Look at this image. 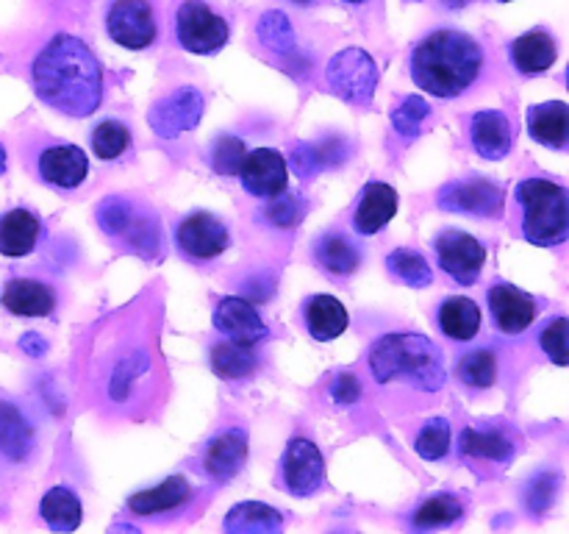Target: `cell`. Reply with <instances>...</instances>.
<instances>
[{
	"label": "cell",
	"mask_w": 569,
	"mask_h": 534,
	"mask_svg": "<svg viewBox=\"0 0 569 534\" xmlns=\"http://www.w3.org/2000/svg\"><path fill=\"white\" fill-rule=\"evenodd\" d=\"M567 332H569L567 317H556V320H550L548 326L542 328V334H539V345H542L545 354H548L550 359H553L559 367H565L569 362V356H567Z\"/></svg>",
	"instance_id": "obj_43"
},
{
	"label": "cell",
	"mask_w": 569,
	"mask_h": 534,
	"mask_svg": "<svg viewBox=\"0 0 569 534\" xmlns=\"http://www.w3.org/2000/svg\"><path fill=\"white\" fill-rule=\"evenodd\" d=\"M470 139L478 156L489 161H500L509 156L511 142H515V131H511V120L503 111L483 109L476 111L470 120Z\"/></svg>",
	"instance_id": "obj_17"
},
{
	"label": "cell",
	"mask_w": 569,
	"mask_h": 534,
	"mask_svg": "<svg viewBox=\"0 0 569 534\" xmlns=\"http://www.w3.org/2000/svg\"><path fill=\"white\" fill-rule=\"evenodd\" d=\"M176 243L189 259L209 261L226 254L228 245H231V234H228L226 222L211 211H192L178 226Z\"/></svg>",
	"instance_id": "obj_10"
},
{
	"label": "cell",
	"mask_w": 569,
	"mask_h": 534,
	"mask_svg": "<svg viewBox=\"0 0 569 534\" xmlns=\"http://www.w3.org/2000/svg\"><path fill=\"white\" fill-rule=\"evenodd\" d=\"M244 462H248V434L242 428H228V432L217 434L203 456L206 473L217 482H228L237 476Z\"/></svg>",
	"instance_id": "obj_19"
},
{
	"label": "cell",
	"mask_w": 569,
	"mask_h": 534,
	"mask_svg": "<svg viewBox=\"0 0 569 534\" xmlns=\"http://www.w3.org/2000/svg\"><path fill=\"white\" fill-rule=\"evenodd\" d=\"M281 473L289 493L300 495V498H303V495H315L317 490L322 487V478H326V459H322V451L306 437L289 439L281 459Z\"/></svg>",
	"instance_id": "obj_11"
},
{
	"label": "cell",
	"mask_w": 569,
	"mask_h": 534,
	"mask_svg": "<svg viewBox=\"0 0 569 534\" xmlns=\"http://www.w3.org/2000/svg\"><path fill=\"white\" fill-rule=\"evenodd\" d=\"M131 148V131L117 120H103L92 131V150L103 161L120 159Z\"/></svg>",
	"instance_id": "obj_36"
},
{
	"label": "cell",
	"mask_w": 569,
	"mask_h": 534,
	"mask_svg": "<svg viewBox=\"0 0 569 534\" xmlns=\"http://www.w3.org/2000/svg\"><path fill=\"white\" fill-rule=\"evenodd\" d=\"M281 526V512L261 501H242L226 515V532L231 534H272Z\"/></svg>",
	"instance_id": "obj_26"
},
{
	"label": "cell",
	"mask_w": 569,
	"mask_h": 534,
	"mask_svg": "<svg viewBox=\"0 0 569 534\" xmlns=\"http://www.w3.org/2000/svg\"><path fill=\"white\" fill-rule=\"evenodd\" d=\"M461 517V504L453 495H433L428 498L420 510L415 512V526L417 528H442L450 526Z\"/></svg>",
	"instance_id": "obj_37"
},
{
	"label": "cell",
	"mask_w": 569,
	"mask_h": 534,
	"mask_svg": "<svg viewBox=\"0 0 569 534\" xmlns=\"http://www.w3.org/2000/svg\"><path fill=\"white\" fill-rule=\"evenodd\" d=\"M345 3H353V6H359V3H367V0H345Z\"/></svg>",
	"instance_id": "obj_49"
},
{
	"label": "cell",
	"mask_w": 569,
	"mask_h": 534,
	"mask_svg": "<svg viewBox=\"0 0 569 534\" xmlns=\"http://www.w3.org/2000/svg\"><path fill=\"white\" fill-rule=\"evenodd\" d=\"M556 56H559L556 39L542 28H533L511 42V61L522 76H542L556 65Z\"/></svg>",
	"instance_id": "obj_22"
},
{
	"label": "cell",
	"mask_w": 569,
	"mask_h": 534,
	"mask_svg": "<svg viewBox=\"0 0 569 534\" xmlns=\"http://www.w3.org/2000/svg\"><path fill=\"white\" fill-rule=\"evenodd\" d=\"M315 259L320 261L322 270H328L331 276H350L359 267L361 256L359 248L350 243L342 234H326V237L317 239L315 245Z\"/></svg>",
	"instance_id": "obj_31"
},
{
	"label": "cell",
	"mask_w": 569,
	"mask_h": 534,
	"mask_svg": "<svg viewBox=\"0 0 569 534\" xmlns=\"http://www.w3.org/2000/svg\"><path fill=\"white\" fill-rule=\"evenodd\" d=\"M211 370L217 373L226 382H233V378H244L256 370L259 359L253 354V345H239L226 339V343H217L209 354Z\"/></svg>",
	"instance_id": "obj_32"
},
{
	"label": "cell",
	"mask_w": 569,
	"mask_h": 534,
	"mask_svg": "<svg viewBox=\"0 0 569 534\" xmlns=\"http://www.w3.org/2000/svg\"><path fill=\"white\" fill-rule=\"evenodd\" d=\"M348 150L342 139H326V142H303L292 150V167L300 178H311L328 167L342 165Z\"/></svg>",
	"instance_id": "obj_30"
},
{
	"label": "cell",
	"mask_w": 569,
	"mask_h": 534,
	"mask_svg": "<svg viewBox=\"0 0 569 534\" xmlns=\"http://www.w3.org/2000/svg\"><path fill=\"white\" fill-rule=\"evenodd\" d=\"M42 237V222L28 209H9L0 215V254L9 259H20L37 248Z\"/></svg>",
	"instance_id": "obj_21"
},
{
	"label": "cell",
	"mask_w": 569,
	"mask_h": 534,
	"mask_svg": "<svg viewBox=\"0 0 569 534\" xmlns=\"http://www.w3.org/2000/svg\"><path fill=\"white\" fill-rule=\"evenodd\" d=\"M106 31L120 48L144 50L156 42V11L150 0H114L106 14Z\"/></svg>",
	"instance_id": "obj_7"
},
{
	"label": "cell",
	"mask_w": 569,
	"mask_h": 534,
	"mask_svg": "<svg viewBox=\"0 0 569 534\" xmlns=\"http://www.w3.org/2000/svg\"><path fill=\"white\" fill-rule=\"evenodd\" d=\"M439 209L445 211H461V215L476 217H498L503 211L506 195L495 181L483 176L461 178V181H450L439 189L437 195Z\"/></svg>",
	"instance_id": "obj_9"
},
{
	"label": "cell",
	"mask_w": 569,
	"mask_h": 534,
	"mask_svg": "<svg viewBox=\"0 0 569 534\" xmlns=\"http://www.w3.org/2000/svg\"><path fill=\"white\" fill-rule=\"evenodd\" d=\"M331 395H333V400H337V404H353V400L361 395L359 378H356L353 373H339V376L333 378Z\"/></svg>",
	"instance_id": "obj_45"
},
{
	"label": "cell",
	"mask_w": 569,
	"mask_h": 534,
	"mask_svg": "<svg viewBox=\"0 0 569 534\" xmlns=\"http://www.w3.org/2000/svg\"><path fill=\"white\" fill-rule=\"evenodd\" d=\"M415 451L428 462L445 459L450 451V423L445 417H433L420 428L415 439Z\"/></svg>",
	"instance_id": "obj_38"
},
{
	"label": "cell",
	"mask_w": 569,
	"mask_h": 534,
	"mask_svg": "<svg viewBox=\"0 0 569 534\" xmlns=\"http://www.w3.org/2000/svg\"><path fill=\"white\" fill-rule=\"evenodd\" d=\"M500 3H509V0H500Z\"/></svg>",
	"instance_id": "obj_50"
},
{
	"label": "cell",
	"mask_w": 569,
	"mask_h": 534,
	"mask_svg": "<svg viewBox=\"0 0 569 534\" xmlns=\"http://www.w3.org/2000/svg\"><path fill=\"white\" fill-rule=\"evenodd\" d=\"M33 92L67 117H89L103 100V70L83 39L56 33L31 65Z\"/></svg>",
	"instance_id": "obj_1"
},
{
	"label": "cell",
	"mask_w": 569,
	"mask_h": 534,
	"mask_svg": "<svg viewBox=\"0 0 569 534\" xmlns=\"http://www.w3.org/2000/svg\"><path fill=\"white\" fill-rule=\"evenodd\" d=\"M0 304L17 317H48L56 306V295L37 278H11L3 287Z\"/></svg>",
	"instance_id": "obj_20"
},
{
	"label": "cell",
	"mask_w": 569,
	"mask_h": 534,
	"mask_svg": "<svg viewBox=\"0 0 569 534\" xmlns=\"http://www.w3.org/2000/svg\"><path fill=\"white\" fill-rule=\"evenodd\" d=\"M214 328L220 334H226V339L239 345H259L270 334V328H267L264 317L259 315L253 300L242 298V295H228V298H222L217 304Z\"/></svg>",
	"instance_id": "obj_14"
},
{
	"label": "cell",
	"mask_w": 569,
	"mask_h": 534,
	"mask_svg": "<svg viewBox=\"0 0 569 534\" xmlns=\"http://www.w3.org/2000/svg\"><path fill=\"white\" fill-rule=\"evenodd\" d=\"M387 270L392 273L398 281H403L406 287L422 289L433 281V270L426 261V256L417 254V250L398 248L387 256Z\"/></svg>",
	"instance_id": "obj_34"
},
{
	"label": "cell",
	"mask_w": 569,
	"mask_h": 534,
	"mask_svg": "<svg viewBox=\"0 0 569 534\" xmlns=\"http://www.w3.org/2000/svg\"><path fill=\"white\" fill-rule=\"evenodd\" d=\"M259 37L267 48L278 50V53H289V50H295L292 26H289L287 14H281V11H267V14L261 17Z\"/></svg>",
	"instance_id": "obj_40"
},
{
	"label": "cell",
	"mask_w": 569,
	"mask_h": 534,
	"mask_svg": "<svg viewBox=\"0 0 569 534\" xmlns=\"http://www.w3.org/2000/svg\"><path fill=\"white\" fill-rule=\"evenodd\" d=\"M398 215V189L383 181H370L361 189L359 206H356L353 226L356 231L370 237V234L383 231Z\"/></svg>",
	"instance_id": "obj_18"
},
{
	"label": "cell",
	"mask_w": 569,
	"mask_h": 534,
	"mask_svg": "<svg viewBox=\"0 0 569 534\" xmlns=\"http://www.w3.org/2000/svg\"><path fill=\"white\" fill-rule=\"evenodd\" d=\"M528 134L539 145L565 150L569 142V106L565 100H548L528 109Z\"/></svg>",
	"instance_id": "obj_23"
},
{
	"label": "cell",
	"mask_w": 569,
	"mask_h": 534,
	"mask_svg": "<svg viewBox=\"0 0 569 534\" xmlns=\"http://www.w3.org/2000/svg\"><path fill=\"white\" fill-rule=\"evenodd\" d=\"M98 222L106 234H122L131 226V204L122 198H109L98 206Z\"/></svg>",
	"instance_id": "obj_44"
},
{
	"label": "cell",
	"mask_w": 569,
	"mask_h": 534,
	"mask_svg": "<svg viewBox=\"0 0 569 534\" xmlns=\"http://www.w3.org/2000/svg\"><path fill=\"white\" fill-rule=\"evenodd\" d=\"M39 176L56 189H76L89 176V156L78 145H53L39 154Z\"/></svg>",
	"instance_id": "obj_16"
},
{
	"label": "cell",
	"mask_w": 569,
	"mask_h": 534,
	"mask_svg": "<svg viewBox=\"0 0 569 534\" xmlns=\"http://www.w3.org/2000/svg\"><path fill=\"white\" fill-rule=\"evenodd\" d=\"M433 250H437L439 267L453 281H459L461 287L476 284L483 265H487V248L481 245V239H476L467 231H456V228H448V231L439 234L433 239Z\"/></svg>",
	"instance_id": "obj_8"
},
{
	"label": "cell",
	"mask_w": 569,
	"mask_h": 534,
	"mask_svg": "<svg viewBox=\"0 0 569 534\" xmlns=\"http://www.w3.org/2000/svg\"><path fill=\"white\" fill-rule=\"evenodd\" d=\"M192 495V487L183 476H170L164 478L161 484L156 487L142 490V493H133L128 498V510L133 515H159V512H172L178 506H183Z\"/></svg>",
	"instance_id": "obj_25"
},
{
	"label": "cell",
	"mask_w": 569,
	"mask_h": 534,
	"mask_svg": "<svg viewBox=\"0 0 569 534\" xmlns=\"http://www.w3.org/2000/svg\"><path fill=\"white\" fill-rule=\"evenodd\" d=\"M237 176L253 198H276V195L287 192L289 167L276 148H256L244 154Z\"/></svg>",
	"instance_id": "obj_13"
},
{
	"label": "cell",
	"mask_w": 569,
	"mask_h": 534,
	"mask_svg": "<svg viewBox=\"0 0 569 534\" xmlns=\"http://www.w3.org/2000/svg\"><path fill=\"white\" fill-rule=\"evenodd\" d=\"M176 37L189 53L211 56L222 50L231 31H228V22L203 0H183L176 14Z\"/></svg>",
	"instance_id": "obj_5"
},
{
	"label": "cell",
	"mask_w": 569,
	"mask_h": 534,
	"mask_svg": "<svg viewBox=\"0 0 569 534\" xmlns=\"http://www.w3.org/2000/svg\"><path fill=\"white\" fill-rule=\"evenodd\" d=\"M292 3H298V6H309L311 0H292Z\"/></svg>",
	"instance_id": "obj_48"
},
{
	"label": "cell",
	"mask_w": 569,
	"mask_h": 534,
	"mask_svg": "<svg viewBox=\"0 0 569 534\" xmlns=\"http://www.w3.org/2000/svg\"><path fill=\"white\" fill-rule=\"evenodd\" d=\"M461 451L476 459L509 462L515 456V443L498 428H465L461 432Z\"/></svg>",
	"instance_id": "obj_33"
},
{
	"label": "cell",
	"mask_w": 569,
	"mask_h": 534,
	"mask_svg": "<svg viewBox=\"0 0 569 534\" xmlns=\"http://www.w3.org/2000/svg\"><path fill=\"white\" fill-rule=\"evenodd\" d=\"M244 154H248V148H244L242 139L233 137V134H222V137H217L211 142L209 161L214 167V172H220V176H237L244 161Z\"/></svg>",
	"instance_id": "obj_39"
},
{
	"label": "cell",
	"mask_w": 569,
	"mask_h": 534,
	"mask_svg": "<svg viewBox=\"0 0 569 534\" xmlns=\"http://www.w3.org/2000/svg\"><path fill=\"white\" fill-rule=\"evenodd\" d=\"M431 106H428L426 98L420 95H409L398 109L392 111V126L400 137H417L420 134V122L426 120Z\"/></svg>",
	"instance_id": "obj_41"
},
{
	"label": "cell",
	"mask_w": 569,
	"mask_h": 534,
	"mask_svg": "<svg viewBox=\"0 0 569 534\" xmlns=\"http://www.w3.org/2000/svg\"><path fill=\"white\" fill-rule=\"evenodd\" d=\"M456 373H459V378L467 387L489 389L495 384V378H498V359H495V354L489 348L470 350V354H465L459 359Z\"/></svg>",
	"instance_id": "obj_35"
},
{
	"label": "cell",
	"mask_w": 569,
	"mask_h": 534,
	"mask_svg": "<svg viewBox=\"0 0 569 534\" xmlns=\"http://www.w3.org/2000/svg\"><path fill=\"white\" fill-rule=\"evenodd\" d=\"M244 289H248V298L267 300V298H272L276 281H272V278H267V276H256V278H250L248 284H244Z\"/></svg>",
	"instance_id": "obj_46"
},
{
	"label": "cell",
	"mask_w": 569,
	"mask_h": 534,
	"mask_svg": "<svg viewBox=\"0 0 569 534\" xmlns=\"http://www.w3.org/2000/svg\"><path fill=\"white\" fill-rule=\"evenodd\" d=\"M489 312L503 334H522L537 320V300L515 284L498 281L489 289Z\"/></svg>",
	"instance_id": "obj_15"
},
{
	"label": "cell",
	"mask_w": 569,
	"mask_h": 534,
	"mask_svg": "<svg viewBox=\"0 0 569 534\" xmlns=\"http://www.w3.org/2000/svg\"><path fill=\"white\" fill-rule=\"evenodd\" d=\"M350 315L345 304L333 295H315L306 300V328L317 343H331L348 332Z\"/></svg>",
	"instance_id": "obj_24"
},
{
	"label": "cell",
	"mask_w": 569,
	"mask_h": 534,
	"mask_svg": "<svg viewBox=\"0 0 569 534\" xmlns=\"http://www.w3.org/2000/svg\"><path fill=\"white\" fill-rule=\"evenodd\" d=\"M39 515L53 532H76L81 526L83 504L70 487H50L39 501Z\"/></svg>",
	"instance_id": "obj_27"
},
{
	"label": "cell",
	"mask_w": 569,
	"mask_h": 534,
	"mask_svg": "<svg viewBox=\"0 0 569 534\" xmlns=\"http://www.w3.org/2000/svg\"><path fill=\"white\" fill-rule=\"evenodd\" d=\"M367 362H370L372 378L378 384L406 378L411 387L422 389V393H437V389L445 387V378H448L442 350L437 348L433 339L417 332L383 334L370 348Z\"/></svg>",
	"instance_id": "obj_3"
},
{
	"label": "cell",
	"mask_w": 569,
	"mask_h": 534,
	"mask_svg": "<svg viewBox=\"0 0 569 534\" xmlns=\"http://www.w3.org/2000/svg\"><path fill=\"white\" fill-rule=\"evenodd\" d=\"M203 106L206 103L200 89L181 87L172 95H167V98H161L159 103L150 109L148 122L159 137L172 139L178 137V134L192 131V128L198 126L200 117H203Z\"/></svg>",
	"instance_id": "obj_12"
},
{
	"label": "cell",
	"mask_w": 569,
	"mask_h": 534,
	"mask_svg": "<svg viewBox=\"0 0 569 534\" xmlns=\"http://www.w3.org/2000/svg\"><path fill=\"white\" fill-rule=\"evenodd\" d=\"M300 215H303V204H300L298 195H287V192L276 195L264 209L267 222H272L276 228H295L298 226Z\"/></svg>",
	"instance_id": "obj_42"
},
{
	"label": "cell",
	"mask_w": 569,
	"mask_h": 534,
	"mask_svg": "<svg viewBox=\"0 0 569 534\" xmlns=\"http://www.w3.org/2000/svg\"><path fill=\"white\" fill-rule=\"evenodd\" d=\"M33 428L28 417L9 400H0V454L20 462L31 454Z\"/></svg>",
	"instance_id": "obj_28"
},
{
	"label": "cell",
	"mask_w": 569,
	"mask_h": 534,
	"mask_svg": "<svg viewBox=\"0 0 569 534\" xmlns=\"http://www.w3.org/2000/svg\"><path fill=\"white\" fill-rule=\"evenodd\" d=\"M439 328L442 334H448L450 339H459V343H467L478 334L481 328V309L472 298H465V295H453V298L445 300L439 306Z\"/></svg>",
	"instance_id": "obj_29"
},
{
	"label": "cell",
	"mask_w": 569,
	"mask_h": 534,
	"mask_svg": "<svg viewBox=\"0 0 569 534\" xmlns=\"http://www.w3.org/2000/svg\"><path fill=\"white\" fill-rule=\"evenodd\" d=\"M3 172H6V148L0 145V176H3Z\"/></svg>",
	"instance_id": "obj_47"
},
{
	"label": "cell",
	"mask_w": 569,
	"mask_h": 534,
	"mask_svg": "<svg viewBox=\"0 0 569 534\" xmlns=\"http://www.w3.org/2000/svg\"><path fill=\"white\" fill-rule=\"evenodd\" d=\"M328 83L339 98L350 103H370L378 87V67L372 56L361 48L339 50L328 65Z\"/></svg>",
	"instance_id": "obj_6"
},
{
	"label": "cell",
	"mask_w": 569,
	"mask_h": 534,
	"mask_svg": "<svg viewBox=\"0 0 569 534\" xmlns=\"http://www.w3.org/2000/svg\"><path fill=\"white\" fill-rule=\"evenodd\" d=\"M483 67V50L470 33L442 28L415 44L411 50V78L417 87L437 98H459L478 81Z\"/></svg>",
	"instance_id": "obj_2"
},
{
	"label": "cell",
	"mask_w": 569,
	"mask_h": 534,
	"mask_svg": "<svg viewBox=\"0 0 569 534\" xmlns=\"http://www.w3.org/2000/svg\"><path fill=\"white\" fill-rule=\"evenodd\" d=\"M522 206V237L539 248L561 245L569 234L567 189L550 178H526L517 187Z\"/></svg>",
	"instance_id": "obj_4"
}]
</instances>
